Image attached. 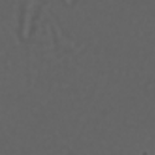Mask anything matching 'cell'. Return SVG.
<instances>
[{
	"label": "cell",
	"instance_id": "6da1fadb",
	"mask_svg": "<svg viewBox=\"0 0 155 155\" xmlns=\"http://www.w3.org/2000/svg\"><path fill=\"white\" fill-rule=\"evenodd\" d=\"M34 6H35V0H29L28 8H26V14H25V24H24V35L25 36H28V34H29L31 16L34 12Z\"/></svg>",
	"mask_w": 155,
	"mask_h": 155
}]
</instances>
